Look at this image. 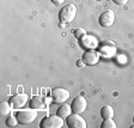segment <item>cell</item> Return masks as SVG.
I'll use <instances>...</instances> for the list:
<instances>
[{"label": "cell", "mask_w": 134, "mask_h": 128, "mask_svg": "<svg viewBox=\"0 0 134 128\" xmlns=\"http://www.w3.org/2000/svg\"><path fill=\"white\" fill-rule=\"evenodd\" d=\"M75 16H77V7L74 4H68V5L64 6L59 12V19H60L61 24L73 22Z\"/></svg>", "instance_id": "cell-1"}, {"label": "cell", "mask_w": 134, "mask_h": 128, "mask_svg": "<svg viewBox=\"0 0 134 128\" xmlns=\"http://www.w3.org/2000/svg\"><path fill=\"white\" fill-rule=\"evenodd\" d=\"M17 120L19 121L22 125H29V123L34 122L37 117V112L36 109H28V110H20L16 114Z\"/></svg>", "instance_id": "cell-2"}, {"label": "cell", "mask_w": 134, "mask_h": 128, "mask_svg": "<svg viewBox=\"0 0 134 128\" xmlns=\"http://www.w3.org/2000/svg\"><path fill=\"white\" fill-rule=\"evenodd\" d=\"M62 125H64V120H62V117H60L59 115L47 116L41 121L42 128H61Z\"/></svg>", "instance_id": "cell-3"}, {"label": "cell", "mask_w": 134, "mask_h": 128, "mask_svg": "<svg viewBox=\"0 0 134 128\" xmlns=\"http://www.w3.org/2000/svg\"><path fill=\"white\" fill-rule=\"evenodd\" d=\"M66 123L70 128H86V121L79 114H74V113H73V115L71 114L67 117Z\"/></svg>", "instance_id": "cell-4"}, {"label": "cell", "mask_w": 134, "mask_h": 128, "mask_svg": "<svg viewBox=\"0 0 134 128\" xmlns=\"http://www.w3.org/2000/svg\"><path fill=\"white\" fill-rule=\"evenodd\" d=\"M115 22V13L111 10H107L99 16V19H98V23H99L100 26L103 28H109Z\"/></svg>", "instance_id": "cell-5"}, {"label": "cell", "mask_w": 134, "mask_h": 128, "mask_svg": "<svg viewBox=\"0 0 134 128\" xmlns=\"http://www.w3.org/2000/svg\"><path fill=\"white\" fill-rule=\"evenodd\" d=\"M52 97L55 103H65L70 98V92L68 90L62 89V87H56L52 91Z\"/></svg>", "instance_id": "cell-6"}, {"label": "cell", "mask_w": 134, "mask_h": 128, "mask_svg": "<svg viewBox=\"0 0 134 128\" xmlns=\"http://www.w3.org/2000/svg\"><path fill=\"white\" fill-rule=\"evenodd\" d=\"M71 107H72V112L74 113V114H81V113H84L85 110H86L87 101H86L85 97L79 96V97H77V98L73 99Z\"/></svg>", "instance_id": "cell-7"}, {"label": "cell", "mask_w": 134, "mask_h": 128, "mask_svg": "<svg viewBox=\"0 0 134 128\" xmlns=\"http://www.w3.org/2000/svg\"><path fill=\"white\" fill-rule=\"evenodd\" d=\"M80 46L86 50L96 49L98 48V40L91 35H84L83 37H80Z\"/></svg>", "instance_id": "cell-8"}, {"label": "cell", "mask_w": 134, "mask_h": 128, "mask_svg": "<svg viewBox=\"0 0 134 128\" xmlns=\"http://www.w3.org/2000/svg\"><path fill=\"white\" fill-rule=\"evenodd\" d=\"M83 61L87 66H93V65L98 64V61H99V54L95 49L86 50L83 55Z\"/></svg>", "instance_id": "cell-9"}, {"label": "cell", "mask_w": 134, "mask_h": 128, "mask_svg": "<svg viewBox=\"0 0 134 128\" xmlns=\"http://www.w3.org/2000/svg\"><path fill=\"white\" fill-rule=\"evenodd\" d=\"M28 95L25 93H19V95H13L11 98H10V103L11 105L13 107L14 109H19V108H23V107L28 102Z\"/></svg>", "instance_id": "cell-10"}, {"label": "cell", "mask_w": 134, "mask_h": 128, "mask_svg": "<svg viewBox=\"0 0 134 128\" xmlns=\"http://www.w3.org/2000/svg\"><path fill=\"white\" fill-rule=\"evenodd\" d=\"M31 109H43L46 105V99L42 96H34L29 103Z\"/></svg>", "instance_id": "cell-11"}, {"label": "cell", "mask_w": 134, "mask_h": 128, "mask_svg": "<svg viewBox=\"0 0 134 128\" xmlns=\"http://www.w3.org/2000/svg\"><path fill=\"white\" fill-rule=\"evenodd\" d=\"M72 107L71 105H67V104H65V105H61L60 108L58 109V112H56V115H59L60 117H62V119H65V117H68L71 114H72Z\"/></svg>", "instance_id": "cell-12"}, {"label": "cell", "mask_w": 134, "mask_h": 128, "mask_svg": "<svg viewBox=\"0 0 134 128\" xmlns=\"http://www.w3.org/2000/svg\"><path fill=\"white\" fill-rule=\"evenodd\" d=\"M100 116L103 119H113L114 117V108L111 105H104L100 109Z\"/></svg>", "instance_id": "cell-13"}, {"label": "cell", "mask_w": 134, "mask_h": 128, "mask_svg": "<svg viewBox=\"0 0 134 128\" xmlns=\"http://www.w3.org/2000/svg\"><path fill=\"white\" fill-rule=\"evenodd\" d=\"M12 108H13V107H11V103H10V102H1V104H0V113H1V116H6V115L11 114Z\"/></svg>", "instance_id": "cell-14"}, {"label": "cell", "mask_w": 134, "mask_h": 128, "mask_svg": "<svg viewBox=\"0 0 134 128\" xmlns=\"http://www.w3.org/2000/svg\"><path fill=\"white\" fill-rule=\"evenodd\" d=\"M100 127L102 128H116L117 125L113 119H104V121H103V123L100 125Z\"/></svg>", "instance_id": "cell-15"}, {"label": "cell", "mask_w": 134, "mask_h": 128, "mask_svg": "<svg viewBox=\"0 0 134 128\" xmlns=\"http://www.w3.org/2000/svg\"><path fill=\"white\" fill-rule=\"evenodd\" d=\"M18 122H19V121L17 120L16 116H8L7 120H6V125H7L8 127H14V126H17Z\"/></svg>", "instance_id": "cell-16"}, {"label": "cell", "mask_w": 134, "mask_h": 128, "mask_svg": "<svg viewBox=\"0 0 134 128\" xmlns=\"http://www.w3.org/2000/svg\"><path fill=\"white\" fill-rule=\"evenodd\" d=\"M74 35H75V37L80 38V37H83L84 35H86V31H85V29L79 28L78 30H75V31H74Z\"/></svg>", "instance_id": "cell-17"}, {"label": "cell", "mask_w": 134, "mask_h": 128, "mask_svg": "<svg viewBox=\"0 0 134 128\" xmlns=\"http://www.w3.org/2000/svg\"><path fill=\"white\" fill-rule=\"evenodd\" d=\"M116 5H125V4H127V1L128 0H113Z\"/></svg>", "instance_id": "cell-18"}, {"label": "cell", "mask_w": 134, "mask_h": 128, "mask_svg": "<svg viewBox=\"0 0 134 128\" xmlns=\"http://www.w3.org/2000/svg\"><path fill=\"white\" fill-rule=\"evenodd\" d=\"M52 3L54 4V5H62V4L65 3V0H52Z\"/></svg>", "instance_id": "cell-19"}, {"label": "cell", "mask_w": 134, "mask_h": 128, "mask_svg": "<svg viewBox=\"0 0 134 128\" xmlns=\"http://www.w3.org/2000/svg\"><path fill=\"white\" fill-rule=\"evenodd\" d=\"M77 65H78L79 67H85V66H86V65H85V62L83 61V59H81V60H79V61L77 62Z\"/></svg>", "instance_id": "cell-20"}, {"label": "cell", "mask_w": 134, "mask_h": 128, "mask_svg": "<svg viewBox=\"0 0 134 128\" xmlns=\"http://www.w3.org/2000/svg\"><path fill=\"white\" fill-rule=\"evenodd\" d=\"M98 1H104V0H98Z\"/></svg>", "instance_id": "cell-21"}, {"label": "cell", "mask_w": 134, "mask_h": 128, "mask_svg": "<svg viewBox=\"0 0 134 128\" xmlns=\"http://www.w3.org/2000/svg\"><path fill=\"white\" fill-rule=\"evenodd\" d=\"M133 122H134V117H133Z\"/></svg>", "instance_id": "cell-22"}]
</instances>
